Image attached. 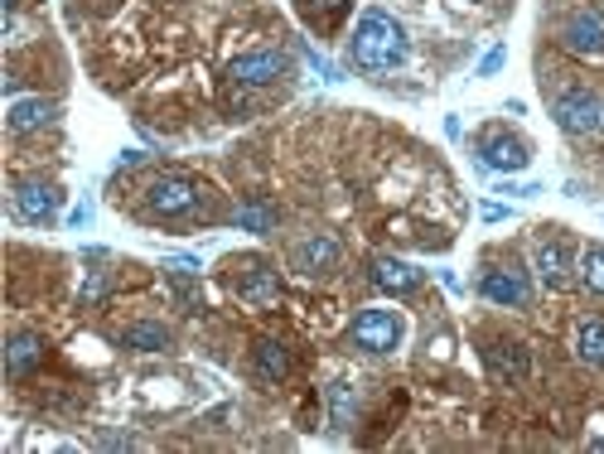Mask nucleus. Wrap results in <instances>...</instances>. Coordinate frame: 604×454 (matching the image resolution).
Wrapping results in <instances>:
<instances>
[{
  "label": "nucleus",
  "instance_id": "2eb2a0df",
  "mask_svg": "<svg viewBox=\"0 0 604 454\" xmlns=\"http://www.w3.org/2000/svg\"><path fill=\"white\" fill-rule=\"evenodd\" d=\"M251 367H257L261 383H281L290 373V353L281 339H257V348H251Z\"/></svg>",
  "mask_w": 604,
  "mask_h": 454
},
{
  "label": "nucleus",
  "instance_id": "6ab92c4d",
  "mask_svg": "<svg viewBox=\"0 0 604 454\" xmlns=\"http://www.w3.org/2000/svg\"><path fill=\"white\" fill-rule=\"evenodd\" d=\"M575 358L590 367H604V319H585L575 329Z\"/></svg>",
  "mask_w": 604,
  "mask_h": 454
},
{
  "label": "nucleus",
  "instance_id": "4468645a",
  "mask_svg": "<svg viewBox=\"0 0 604 454\" xmlns=\"http://www.w3.org/2000/svg\"><path fill=\"white\" fill-rule=\"evenodd\" d=\"M537 276L547 290H566L571 286V252H566V242H541L537 247Z\"/></svg>",
  "mask_w": 604,
  "mask_h": 454
},
{
  "label": "nucleus",
  "instance_id": "0eeeda50",
  "mask_svg": "<svg viewBox=\"0 0 604 454\" xmlns=\"http://www.w3.org/2000/svg\"><path fill=\"white\" fill-rule=\"evenodd\" d=\"M286 73H290V58L281 54V48H261V54L237 58V64L227 68V78L242 82V88H266V82L286 78Z\"/></svg>",
  "mask_w": 604,
  "mask_h": 454
},
{
  "label": "nucleus",
  "instance_id": "dca6fc26",
  "mask_svg": "<svg viewBox=\"0 0 604 454\" xmlns=\"http://www.w3.org/2000/svg\"><path fill=\"white\" fill-rule=\"evenodd\" d=\"M58 107L54 102H44V97H24V102H10V131L15 136H24V131H40L54 121Z\"/></svg>",
  "mask_w": 604,
  "mask_h": 454
},
{
  "label": "nucleus",
  "instance_id": "ddd939ff",
  "mask_svg": "<svg viewBox=\"0 0 604 454\" xmlns=\"http://www.w3.org/2000/svg\"><path fill=\"white\" fill-rule=\"evenodd\" d=\"M483 358H489L493 377H503V383H523V377H527V367H532V358H527V348H523V343H507V339L489 343V348H483Z\"/></svg>",
  "mask_w": 604,
  "mask_h": 454
},
{
  "label": "nucleus",
  "instance_id": "aec40b11",
  "mask_svg": "<svg viewBox=\"0 0 604 454\" xmlns=\"http://www.w3.org/2000/svg\"><path fill=\"white\" fill-rule=\"evenodd\" d=\"M358 416V387L354 383H334L329 387V425L334 431H348Z\"/></svg>",
  "mask_w": 604,
  "mask_h": 454
},
{
  "label": "nucleus",
  "instance_id": "5701e85b",
  "mask_svg": "<svg viewBox=\"0 0 604 454\" xmlns=\"http://www.w3.org/2000/svg\"><path fill=\"white\" fill-rule=\"evenodd\" d=\"M112 290V272H92L88 280H82V290H78V304H97Z\"/></svg>",
  "mask_w": 604,
  "mask_h": 454
},
{
  "label": "nucleus",
  "instance_id": "423d86ee",
  "mask_svg": "<svg viewBox=\"0 0 604 454\" xmlns=\"http://www.w3.org/2000/svg\"><path fill=\"white\" fill-rule=\"evenodd\" d=\"M354 343L362 353H392L402 343V319L392 310H362L354 319Z\"/></svg>",
  "mask_w": 604,
  "mask_h": 454
},
{
  "label": "nucleus",
  "instance_id": "4be33fe9",
  "mask_svg": "<svg viewBox=\"0 0 604 454\" xmlns=\"http://www.w3.org/2000/svg\"><path fill=\"white\" fill-rule=\"evenodd\" d=\"M580 280H585L590 296H604V242L580 252Z\"/></svg>",
  "mask_w": 604,
  "mask_h": 454
},
{
  "label": "nucleus",
  "instance_id": "f257e3e1",
  "mask_svg": "<svg viewBox=\"0 0 604 454\" xmlns=\"http://www.w3.org/2000/svg\"><path fill=\"white\" fill-rule=\"evenodd\" d=\"M348 54H354L358 68L387 73V68H402L406 64L411 44H406V30L387 15V10H368V15L358 20L354 40H348Z\"/></svg>",
  "mask_w": 604,
  "mask_h": 454
},
{
  "label": "nucleus",
  "instance_id": "9b49d317",
  "mask_svg": "<svg viewBox=\"0 0 604 454\" xmlns=\"http://www.w3.org/2000/svg\"><path fill=\"white\" fill-rule=\"evenodd\" d=\"M15 213L24 223H48L58 213V189L54 184H40V179H24L15 189Z\"/></svg>",
  "mask_w": 604,
  "mask_h": 454
},
{
  "label": "nucleus",
  "instance_id": "9d476101",
  "mask_svg": "<svg viewBox=\"0 0 604 454\" xmlns=\"http://www.w3.org/2000/svg\"><path fill=\"white\" fill-rule=\"evenodd\" d=\"M338 256H344V247H338L329 232H314V237H305L295 252H290V262H295L300 276H329L338 266Z\"/></svg>",
  "mask_w": 604,
  "mask_h": 454
},
{
  "label": "nucleus",
  "instance_id": "b1692460",
  "mask_svg": "<svg viewBox=\"0 0 604 454\" xmlns=\"http://www.w3.org/2000/svg\"><path fill=\"white\" fill-rule=\"evenodd\" d=\"M503 58H507L503 48H489V54H483V64H479V73H483V78H489V73H499V68H503Z\"/></svg>",
  "mask_w": 604,
  "mask_h": 454
},
{
  "label": "nucleus",
  "instance_id": "a211bd4d",
  "mask_svg": "<svg viewBox=\"0 0 604 454\" xmlns=\"http://www.w3.org/2000/svg\"><path fill=\"white\" fill-rule=\"evenodd\" d=\"M121 348H131V353H165L169 348V329L155 324V319H141V324H131L126 334H121Z\"/></svg>",
  "mask_w": 604,
  "mask_h": 454
},
{
  "label": "nucleus",
  "instance_id": "412c9836",
  "mask_svg": "<svg viewBox=\"0 0 604 454\" xmlns=\"http://www.w3.org/2000/svg\"><path fill=\"white\" fill-rule=\"evenodd\" d=\"M233 223H237L242 232H271V228H276V208L266 203V199H247V203H242L237 213H233Z\"/></svg>",
  "mask_w": 604,
  "mask_h": 454
},
{
  "label": "nucleus",
  "instance_id": "20e7f679",
  "mask_svg": "<svg viewBox=\"0 0 604 454\" xmlns=\"http://www.w3.org/2000/svg\"><path fill=\"white\" fill-rule=\"evenodd\" d=\"M145 208H150L155 218H189L193 208H199V184L189 175H160L145 189Z\"/></svg>",
  "mask_w": 604,
  "mask_h": 454
},
{
  "label": "nucleus",
  "instance_id": "f8f14e48",
  "mask_svg": "<svg viewBox=\"0 0 604 454\" xmlns=\"http://www.w3.org/2000/svg\"><path fill=\"white\" fill-rule=\"evenodd\" d=\"M372 286L387 290V296H411L421 286V272L411 262H396V256H378L372 262Z\"/></svg>",
  "mask_w": 604,
  "mask_h": 454
},
{
  "label": "nucleus",
  "instance_id": "f3484780",
  "mask_svg": "<svg viewBox=\"0 0 604 454\" xmlns=\"http://www.w3.org/2000/svg\"><path fill=\"white\" fill-rule=\"evenodd\" d=\"M40 363H44V339H40V334H15V339H10V348H5V367H10V377L34 373Z\"/></svg>",
  "mask_w": 604,
  "mask_h": 454
},
{
  "label": "nucleus",
  "instance_id": "f03ea898",
  "mask_svg": "<svg viewBox=\"0 0 604 454\" xmlns=\"http://www.w3.org/2000/svg\"><path fill=\"white\" fill-rule=\"evenodd\" d=\"M551 117L571 136H604V97L595 88H566L556 97Z\"/></svg>",
  "mask_w": 604,
  "mask_h": 454
},
{
  "label": "nucleus",
  "instance_id": "393cba45",
  "mask_svg": "<svg viewBox=\"0 0 604 454\" xmlns=\"http://www.w3.org/2000/svg\"><path fill=\"white\" fill-rule=\"evenodd\" d=\"M0 5H5V15H15V10H20V0H0Z\"/></svg>",
  "mask_w": 604,
  "mask_h": 454
},
{
  "label": "nucleus",
  "instance_id": "39448f33",
  "mask_svg": "<svg viewBox=\"0 0 604 454\" xmlns=\"http://www.w3.org/2000/svg\"><path fill=\"white\" fill-rule=\"evenodd\" d=\"M233 290L247 304H257V310H271V304H281V276L271 272V262H261V256H247V262L233 266Z\"/></svg>",
  "mask_w": 604,
  "mask_h": 454
},
{
  "label": "nucleus",
  "instance_id": "6e6552de",
  "mask_svg": "<svg viewBox=\"0 0 604 454\" xmlns=\"http://www.w3.org/2000/svg\"><path fill=\"white\" fill-rule=\"evenodd\" d=\"M479 296L489 304H503V310H523L532 300V286L523 272H507V266H493V272H483L479 280Z\"/></svg>",
  "mask_w": 604,
  "mask_h": 454
},
{
  "label": "nucleus",
  "instance_id": "1a4fd4ad",
  "mask_svg": "<svg viewBox=\"0 0 604 454\" xmlns=\"http://www.w3.org/2000/svg\"><path fill=\"white\" fill-rule=\"evenodd\" d=\"M479 159L483 169H499V175H517V169H527V145L517 136H503V131H489V136L479 141Z\"/></svg>",
  "mask_w": 604,
  "mask_h": 454
},
{
  "label": "nucleus",
  "instance_id": "7ed1b4c3",
  "mask_svg": "<svg viewBox=\"0 0 604 454\" xmlns=\"http://www.w3.org/2000/svg\"><path fill=\"white\" fill-rule=\"evenodd\" d=\"M561 48L575 58H604V10L580 5L561 24Z\"/></svg>",
  "mask_w": 604,
  "mask_h": 454
}]
</instances>
